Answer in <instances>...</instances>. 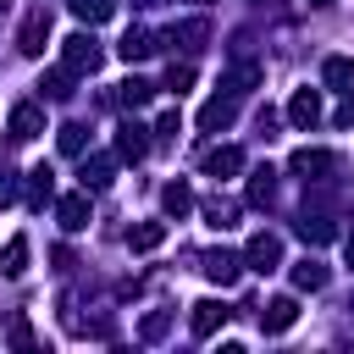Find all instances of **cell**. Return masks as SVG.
<instances>
[{
  "label": "cell",
  "instance_id": "cell-11",
  "mask_svg": "<svg viewBox=\"0 0 354 354\" xmlns=\"http://www.w3.org/2000/svg\"><path fill=\"white\" fill-rule=\"evenodd\" d=\"M293 321H299V299H293V293H282V299H271V304L260 310V326H266V332H288Z\"/></svg>",
  "mask_w": 354,
  "mask_h": 354
},
{
  "label": "cell",
  "instance_id": "cell-10",
  "mask_svg": "<svg viewBox=\"0 0 354 354\" xmlns=\"http://www.w3.org/2000/svg\"><path fill=\"white\" fill-rule=\"evenodd\" d=\"M232 116H238V100H232V94H216V100H205L199 127H205V133H221V127H232Z\"/></svg>",
  "mask_w": 354,
  "mask_h": 354
},
{
  "label": "cell",
  "instance_id": "cell-4",
  "mask_svg": "<svg viewBox=\"0 0 354 354\" xmlns=\"http://www.w3.org/2000/svg\"><path fill=\"white\" fill-rule=\"evenodd\" d=\"M199 266H205V277H210L216 288H232V282H238V271H243V254H232V249H210Z\"/></svg>",
  "mask_w": 354,
  "mask_h": 354
},
{
  "label": "cell",
  "instance_id": "cell-29",
  "mask_svg": "<svg viewBox=\"0 0 354 354\" xmlns=\"http://www.w3.org/2000/svg\"><path fill=\"white\" fill-rule=\"evenodd\" d=\"M83 138H88L83 122H66V127H61V149H66V155H83Z\"/></svg>",
  "mask_w": 354,
  "mask_h": 354
},
{
  "label": "cell",
  "instance_id": "cell-34",
  "mask_svg": "<svg viewBox=\"0 0 354 354\" xmlns=\"http://www.w3.org/2000/svg\"><path fill=\"white\" fill-rule=\"evenodd\" d=\"M194 6H205V0H194Z\"/></svg>",
  "mask_w": 354,
  "mask_h": 354
},
{
  "label": "cell",
  "instance_id": "cell-13",
  "mask_svg": "<svg viewBox=\"0 0 354 354\" xmlns=\"http://www.w3.org/2000/svg\"><path fill=\"white\" fill-rule=\"evenodd\" d=\"M116 155H122V160H144V155H149V138H144L138 122H122V127H116Z\"/></svg>",
  "mask_w": 354,
  "mask_h": 354
},
{
  "label": "cell",
  "instance_id": "cell-22",
  "mask_svg": "<svg viewBox=\"0 0 354 354\" xmlns=\"http://www.w3.org/2000/svg\"><path fill=\"white\" fill-rule=\"evenodd\" d=\"M293 288H310V293H315V288H326V266H321V260H310V254H304V260H293Z\"/></svg>",
  "mask_w": 354,
  "mask_h": 354
},
{
  "label": "cell",
  "instance_id": "cell-12",
  "mask_svg": "<svg viewBox=\"0 0 354 354\" xmlns=\"http://www.w3.org/2000/svg\"><path fill=\"white\" fill-rule=\"evenodd\" d=\"M321 83H326V88H337V94H354V55H326Z\"/></svg>",
  "mask_w": 354,
  "mask_h": 354
},
{
  "label": "cell",
  "instance_id": "cell-16",
  "mask_svg": "<svg viewBox=\"0 0 354 354\" xmlns=\"http://www.w3.org/2000/svg\"><path fill=\"white\" fill-rule=\"evenodd\" d=\"M205 39H210V22H205V17H194V22H177V28L166 33V44H183V50H199Z\"/></svg>",
  "mask_w": 354,
  "mask_h": 354
},
{
  "label": "cell",
  "instance_id": "cell-25",
  "mask_svg": "<svg viewBox=\"0 0 354 354\" xmlns=\"http://www.w3.org/2000/svg\"><path fill=\"white\" fill-rule=\"evenodd\" d=\"M72 11H77L88 28H94V22H105V17L116 11V0H72Z\"/></svg>",
  "mask_w": 354,
  "mask_h": 354
},
{
  "label": "cell",
  "instance_id": "cell-5",
  "mask_svg": "<svg viewBox=\"0 0 354 354\" xmlns=\"http://www.w3.org/2000/svg\"><path fill=\"white\" fill-rule=\"evenodd\" d=\"M55 221H61L66 232H83V227L94 221V205H88V188H83V194H66V199L55 205Z\"/></svg>",
  "mask_w": 354,
  "mask_h": 354
},
{
  "label": "cell",
  "instance_id": "cell-28",
  "mask_svg": "<svg viewBox=\"0 0 354 354\" xmlns=\"http://www.w3.org/2000/svg\"><path fill=\"white\" fill-rule=\"evenodd\" d=\"M271 194H277V188H271V166H260V171L249 177V199H254V205H271Z\"/></svg>",
  "mask_w": 354,
  "mask_h": 354
},
{
  "label": "cell",
  "instance_id": "cell-20",
  "mask_svg": "<svg viewBox=\"0 0 354 354\" xmlns=\"http://www.w3.org/2000/svg\"><path fill=\"white\" fill-rule=\"evenodd\" d=\"M149 94H155V83H144V77H127V83H116V105H127V111L149 105Z\"/></svg>",
  "mask_w": 354,
  "mask_h": 354
},
{
  "label": "cell",
  "instance_id": "cell-2",
  "mask_svg": "<svg viewBox=\"0 0 354 354\" xmlns=\"http://www.w3.org/2000/svg\"><path fill=\"white\" fill-rule=\"evenodd\" d=\"M44 44H50V6H33V11L22 17L17 50H22V55H44Z\"/></svg>",
  "mask_w": 354,
  "mask_h": 354
},
{
  "label": "cell",
  "instance_id": "cell-3",
  "mask_svg": "<svg viewBox=\"0 0 354 354\" xmlns=\"http://www.w3.org/2000/svg\"><path fill=\"white\" fill-rule=\"evenodd\" d=\"M243 266H249V271H277V266H282V238H277V232H254L249 249H243Z\"/></svg>",
  "mask_w": 354,
  "mask_h": 354
},
{
  "label": "cell",
  "instance_id": "cell-8",
  "mask_svg": "<svg viewBox=\"0 0 354 354\" xmlns=\"http://www.w3.org/2000/svg\"><path fill=\"white\" fill-rule=\"evenodd\" d=\"M288 166H293V177H304V183H321V177H326L337 160H332L326 149H293V160H288Z\"/></svg>",
  "mask_w": 354,
  "mask_h": 354
},
{
  "label": "cell",
  "instance_id": "cell-31",
  "mask_svg": "<svg viewBox=\"0 0 354 354\" xmlns=\"http://www.w3.org/2000/svg\"><path fill=\"white\" fill-rule=\"evenodd\" d=\"M177 133H183V116H177V111H166V116L155 122V138H177Z\"/></svg>",
  "mask_w": 354,
  "mask_h": 354
},
{
  "label": "cell",
  "instance_id": "cell-14",
  "mask_svg": "<svg viewBox=\"0 0 354 354\" xmlns=\"http://www.w3.org/2000/svg\"><path fill=\"white\" fill-rule=\"evenodd\" d=\"M232 171H243V149L238 144H221V149L205 155V177H232Z\"/></svg>",
  "mask_w": 354,
  "mask_h": 354
},
{
  "label": "cell",
  "instance_id": "cell-24",
  "mask_svg": "<svg viewBox=\"0 0 354 354\" xmlns=\"http://www.w3.org/2000/svg\"><path fill=\"white\" fill-rule=\"evenodd\" d=\"M50 194H55V171L50 166H33L28 171V205H44Z\"/></svg>",
  "mask_w": 354,
  "mask_h": 354
},
{
  "label": "cell",
  "instance_id": "cell-9",
  "mask_svg": "<svg viewBox=\"0 0 354 354\" xmlns=\"http://www.w3.org/2000/svg\"><path fill=\"white\" fill-rule=\"evenodd\" d=\"M227 315H232V310H227L221 299H199L194 315H188V326H194V337H210L216 326H227Z\"/></svg>",
  "mask_w": 354,
  "mask_h": 354
},
{
  "label": "cell",
  "instance_id": "cell-6",
  "mask_svg": "<svg viewBox=\"0 0 354 354\" xmlns=\"http://www.w3.org/2000/svg\"><path fill=\"white\" fill-rule=\"evenodd\" d=\"M288 122H293L299 133H310V127L321 122V94H315V88H299V94L288 100Z\"/></svg>",
  "mask_w": 354,
  "mask_h": 354
},
{
  "label": "cell",
  "instance_id": "cell-1",
  "mask_svg": "<svg viewBox=\"0 0 354 354\" xmlns=\"http://www.w3.org/2000/svg\"><path fill=\"white\" fill-rule=\"evenodd\" d=\"M100 61H105V50H100L94 33H72V39H61V66H66V72L88 77V72H100Z\"/></svg>",
  "mask_w": 354,
  "mask_h": 354
},
{
  "label": "cell",
  "instance_id": "cell-18",
  "mask_svg": "<svg viewBox=\"0 0 354 354\" xmlns=\"http://www.w3.org/2000/svg\"><path fill=\"white\" fill-rule=\"evenodd\" d=\"M116 55H122V61H144V55H155V39H149L144 28H127L122 44H116Z\"/></svg>",
  "mask_w": 354,
  "mask_h": 354
},
{
  "label": "cell",
  "instance_id": "cell-32",
  "mask_svg": "<svg viewBox=\"0 0 354 354\" xmlns=\"http://www.w3.org/2000/svg\"><path fill=\"white\" fill-rule=\"evenodd\" d=\"M343 260H348V266H354V232H348V238H343Z\"/></svg>",
  "mask_w": 354,
  "mask_h": 354
},
{
  "label": "cell",
  "instance_id": "cell-21",
  "mask_svg": "<svg viewBox=\"0 0 354 354\" xmlns=\"http://www.w3.org/2000/svg\"><path fill=\"white\" fill-rule=\"evenodd\" d=\"M111 177H116V160H111V155L83 160V188H111Z\"/></svg>",
  "mask_w": 354,
  "mask_h": 354
},
{
  "label": "cell",
  "instance_id": "cell-17",
  "mask_svg": "<svg viewBox=\"0 0 354 354\" xmlns=\"http://www.w3.org/2000/svg\"><path fill=\"white\" fill-rule=\"evenodd\" d=\"M205 221H210L216 232H232V227H238V199H221V194L205 199Z\"/></svg>",
  "mask_w": 354,
  "mask_h": 354
},
{
  "label": "cell",
  "instance_id": "cell-7",
  "mask_svg": "<svg viewBox=\"0 0 354 354\" xmlns=\"http://www.w3.org/2000/svg\"><path fill=\"white\" fill-rule=\"evenodd\" d=\"M39 133H44V105L22 100V105L11 111V138H17V144H28V138H39Z\"/></svg>",
  "mask_w": 354,
  "mask_h": 354
},
{
  "label": "cell",
  "instance_id": "cell-15",
  "mask_svg": "<svg viewBox=\"0 0 354 354\" xmlns=\"http://www.w3.org/2000/svg\"><path fill=\"white\" fill-rule=\"evenodd\" d=\"M166 243V221H138V227H127V249L133 254H149V249H160Z\"/></svg>",
  "mask_w": 354,
  "mask_h": 354
},
{
  "label": "cell",
  "instance_id": "cell-26",
  "mask_svg": "<svg viewBox=\"0 0 354 354\" xmlns=\"http://www.w3.org/2000/svg\"><path fill=\"white\" fill-rule=\"evenodd\" d=\"M72 77H77V72H66V66H55V72H50V77H44L39 88H44L50 100H66V94H72Z\"/></svg>",
  "mask_w": 354,
  "mask_h": 354
},
{
  "label": "cell",
  "instance_id": "cell-33",
  "mask_svg": "<svg viewBox=\"0 0 354 354\" xmlns=\"http://www.w3.org/2000/svg\"><path fill=\"white\" fill-rule=\"evenodd\" d=\"M310 6H326V0H310Z\"/></svg>",
  "mask_w": 354,
  "mask_h": 354
},
{
  "label": "cell",
  "instance_id": "cell-27",
  "mask_svg": "<svg viewBox=\"0 0 354 354\" xmlns=\"http://www.w3.org/2000/svg\"><path fill=\"white\" fill-rule=\"evenodd\" d=\"M332 232H337V227H332V221H321V216H304V221H299V238H304V243H326Z\"/></svg>",
  "mask_w": 354,
  "mask_h": 354
},
{
  "label": "cell",
  "instance_id": "cell-19",
  "mask_svg": "<svg viewBox=\"0 0 354 354\" xmlns=\"http://www.w3.org/2000/svg\"><path fill=\"white\" fill-rule=\"evenodd\" d=\"M160 205H166V216H171V221H183V216L194 210V194H188V183H166V188H160Z\"/></svg>",
  "mask_w": 354,
  "mask_h": 354
},
{
  "label": "cell",
  "instance_id": "cell-23",
  "mask_svg": "<svg viewBox=\"0 0 354 354\" xmlns=\"http://www.w3.org/2000/svg\"><path fill=\"white\" fill-rule=\"evenodd\" d=\"M28 271V238H11L0 249V277H22Z\"/></svg>",
  "mask_w": 354,
  "mask_h": 354
},
{
  "label": "cell",
  "instance_id": "cell-30",
  "mask_svg": "<svg viewBox=\"0 0 354 354\" xmlns=\"http://www.w3.org/2000/svg\"><path fill=\"white\" fill-rule=\"evenodd\" d=\"M188 83H194V66H188V61H183V66H171V72H166V88H171V94H183V88H188Z\"/></svg>",
  "mask_w": 354,
  "mask_h": 354
}]
</instances>
